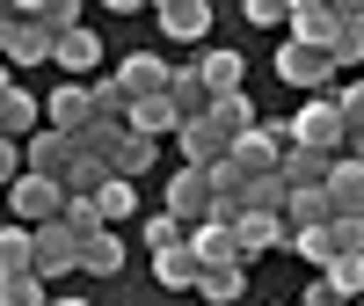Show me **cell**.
Masks as SVG:
<instances>
[{
    "label": "cell",
    "mask_w": 364,
    "mask_h": 306,
    "mask_svg": "<svg viewBox=\"0 0 364 306\" xmlns=\"http://www.w3.org/2000/svg\"><path fill=\"white\" fill-rule=\"evenodd\" d=\"M336 211H328V197L321 190H284V233L291 226H328Z\"/></svg>",
    "instance_id": "30"
},
{
    "label": "cell",
    "mask_w": 364,
    "mask_h": 306,
    "mask_svg": "<svg viewBox=\"0 0 364 306\" xmlns=\"http://www.w3.org/2000/svg\"><path fill=\"white\" fill-rule=\"evenodd\" d=\"M168 73H175V66H168L161 51H132L124 66H117V88H124L132 102H146V95H168Z\"/></svg>",
    "instance_id": "12"
},
{
    "label": "cell",
    "mask_w": 364,
    "mask_h": 306,
    "mask_svg": "<svg viewBox=\"0 0 364 306\" xmlns=\"http://www.w3.org/2000/svg\"><path fill=\"white\" fill-rule=\"evenodd\" d=\"M29 132H44V95H29V88H15L8 102H0V139H29Z\"/></svg>",
    "instance_id": "20"
},
{
    "label": "cell",
    "mask_w": 364,
    "mask_h": 306,
    "mask_svg": "<svg viewBox=\"0 0 364 306\" xmlns=\"http://www.w3.org/2000/svg\"><path fill=\"white\" fill-rule=\"evenodd\" d=\"M269 248H284V219H277V211H233V255L262 263Z\"/></svg>",
    "instance_id": "9"
},
{
    "label": "cell",
    "mask_w": 364,
    "mask_h": 306,
    "mask_svg": "<svg viewBox=\"0 0 364 306\" xmlns=\"http://www.w3.org/2000/svg\"><path fill=\"white\" fill-rule=\"evenodd\" d=\"M190 66H197V80H204V95H211V102H219V95H248V58H240V51L211 44V51L190 58Z\"/></svg>",
    "instance_id": "5"
},
{
    "label": "cell",
    "mask_w": 364,
    "mask_h": 306,
    "mask_svg": "<svg viewBox=\"0 0 364 306\" xmlns=\"http://www.w3.org/2000/svg\"><path fill=\"white\" fill-rule=\"evenodd\" d=\"M51 66H66V80H95V66H102V37L95 29H66V37L51 44Z\"/></svg>",
    "instance_id": "11"
},
{
    "label": "cell",
    "mask_w": 364,
    "mask_h": 306,
    "mask_svg": "<svg viewBox=\"0 0 364 306\" xmlns=\"http://www.w3.org/2000/svg\"><path fill=\"white\" fill-rule=\"evenodd\" d=\"M291 306H343V299L328 292V278H314V285H306V299H291Z\"/></svg>",
    "instance_id": "41"
},
{
    "label": "cell",
    "mask_w": 364,
    "mask_h": 306,
    "mask_svg": "<svg viewBox=\"0 0 364 306\" xmlns=\"http://www.w3.org/2000/svg\"><path fill=\"white\" fill-rule=\"evenodd\" d=\"M154 285H161V292H197V255H190V248L154 255Z\"/></svg>",
    "instance_id": "28"
},
{
    "label": "cell",
    "mask_w": 364,
    "mask_h": 306,
    "mask_svg": "<svg viewBox=\"0 0 364 306\" xmlns=\"http://www.w3.org/2000/svg\"><path fill=\"white\" fill-rule=\"evenodd\" d=\"M154 22H161V37H175V44H204L211 37V0H161Z\"/></svg>",
    "instance_id": "10"
},
{
    "label": "cell",
    "mask_w": 364,
    "mask_h": 306,
    "mask_svg": "<svg viewBox=\"0 0 364 306\" xmlns=\"http://www.w3.org/2000/svg\"><path fill=\"white\" fill-rule=\"evenodd\" d=\"M0 204L15 211V226L37 233V226H51L58 211H66V190H58V182H44V175H15L8 190H0Z\"/></svg>",
    "instance_id": "2"
},
{
    "label": "cell",
    "mask_w": 364,
    "mask_h": 306,
    "mask_svg": "<svg viewBox=\"0 0 364 306\" xmlns=\"http://www.w3.org/2000/svg\"><path fill=\"white\" fill-rule=\"evenodd\" d=\"M124 132H132V139H154V146H161V139H175V110H168V95L132 102V110H124Z\"/></svg>",
    "instance_id": "23"
},
{
    "label": "cell",
    "mask_w": 364,
    "mask_h": 306,
    "mask_svg": "<svg viewBox=\"0 0 364 306\" xmlns=\"http://www.w3.org/2000/svg\"><path fill=\"white\" fill-rule=\"evenodd\" d=\"M15 15H22V8H15ZM51 44H58L51 29L15 22V37H8V51H0V66H15V73H22V66H44V58H51Z\"/></svg>",
    "instance_id": "18"
},
{
    "label": "cell",
    "mask_w": 364,
    "mask_h": 306,
    "mask_svg": "<svg viewBox=\"0 0 364 306\" xmlns=\"http://www.w3.org/2000/svg\"><path fill=\"white\" fill-rule=\"evenodd\" d=\"M284 306H291V299H284Z\"/></svg>",
    "instance_id": "46"
},
{
    "label": "cell",
    "mask_w": 364,
    "mask_h": 306,
    "mask_svg": "<svg viewBox=\"0 0 364 306\" xmlns=\"http://www.w3.org/2000/svg\"><path fill=\"white\" fill-rule=\"evenodd\" d=\"M277 80L299 88V95H328V88H336V66H328V51L284 37V44H277Z\"/></svg>",
    "instance_id": "3"
},
{
    "label": "cell",
    "mask_w": 364,
    "mask_h": 306,
    "mask_svg": "<svg viewBox=\"0 0 364 306\" xmlns=\"http://www.w3.org/2000/svg\"><path fill=\"white\" fill-rule=\"evenodd\" d=\"M87 125H95L87 80H66V88H51V95H44V132H66V139H80Z\"/></svg>",
    "instance_id": "7"
},
{
    "label": "cell",
    "mask_w": 364,
    "mask_h": 306,
    "mask_svg": "<svg viewBox=\"0 0 364 306\" xmlns=\"http://www.w3.org/2000/svg\"><path fill=\"white\" fill-rule=\"evenodd\" d=\"M328 102H336V117H343V139H364V80H336Z\"/></svg>",
    "instance_id": "32"
},
{
    "label": "cell",
    "mask_w": 364,
    "mask_h": 306,
    "mask_svg": "<svg viewBox=\"0 0 364 306\" xmlns=\"http://www.w3.org/2000/svg\"><path fill=\"white\" fill-rule=\"evenodd\" d=\"M182 248L197 255V270H219V263H240V255H233V226H226V219H204V226H190V241H182Z\"/></svg>",
    "instance_id": "17"
},
{
    "label": "cell",
    "mask_w": 364,
    "mask_h": 306,
    "mask_svg": "<svg viewBox=\"0 0 364 306\" xmlns=\"http://www.w3.org/2000/svg\"><path fill=\"white\" fill-rule=\"evenodd\" d=\"M168 110H175V125H197V117L211 110V95H204L197 66H175V73H168Z\"/></svg>",
    "instance_id": "21"
},
{
    "label": "cell",
    "mask_w": 364,
    "mask_h": 306,
    "mask_svg": "<svg viewBox=\"0 0 364 306\" xmlns=\"http://www.w3.org/2000/svg\"><path fill=\"white\" fill-rule=\"evenodd\" d=\"M154 161H161V146H154V139H132V132H117V146L102 153V168H109L117 182H139Z\"/></svg>",
    "instance_id": "16"
},
{
    "label": "cell",
    "mask_w": 364,
    "mask_h": 306,
    "mask_svg": "<svg viewBox=\"0 0 364 306\" xmlns=\"http://www.w3.org/2000/svg\"><path fill=\"white\" fill-rule=\"evenodd\" d=\"M350 306H364V299H350Z\"/></svg>",
    "instance_id": "45"
},
{
    "label": "cell",
    "mask_w": 364,
    "mask_h": 306,
    "mask_svg": "<svg viewBox=\"0 0 364 306\" xmlns=\"http://www.w3.org/2000/svg\"><path fill=\"white\" fill-rule=\"evenodd\" d=\"M168 219H182V226H204L211 219V175H197V168H175L168 175Z\"/></svg>",
    "instance_id": "8"
},
{
    "label": "cell",
    "mask_w": 364,
    "mask_h": 306,
    "mask_svg": "<svg viewBox=\"0 0 364 306\" xmlns=\"http://www.w3.org/2000/svg\"><path fill=\"white\" fill-rule=\"evenodd\" d=\"M284 248H291L299 263H314V270H328V263L343 255V248H336V219H328V226H291V233H284Z\"/></svg>",
    "instance_id": "25"
},
{
    "label": "cell",
    "mask_w": 364,
    "mask_h": 306,
    "mask_svg": "<svg viewBox=\"0 0 364 306\" xmlns=\"http://www.w3.org/2000/svg\"><path fill=\"white\" fill-rule=\"evenodd\" d=\"M291 146H306V153H328V161H343V117H336V102H328V95H306V102H299V117H291Z\"/></svg>",
    "instance_id": "1"
},
{
    "label": "cell",
    "mask_w": 364,
    "mask_h": 306,
    "mask_svg": "<svg viewBox=\"0 0 364 306\" xmlns=\"http://www.w3.org/2000/svg\"><path fill=\"white\" fill-rule=\"evenodd\" d=\"M15 175H22V146H15V139H0V190H8Z\"/></svg>",
    "instance_id": "40"
},
{
    "label": "cell",
    "mask_w": 364,
    "mask_h": 306,
    "mask_svg": "<svg viewBox=\"0 0 364 306\" xmlns=\"http://www.w3.org/2000/svg\"><path fill=\"white\" fill-rule=\"evenodd\" d=\"M73 161H80V139H66V132H29V139H22V175L66 182Z\"/></svg>",
    "instance_id": "4"
},
{
    "label": "cell",
    "mask_w": 364,
    "mask_h": 306,
    "mask_svg": "<svg viewBox=\"0 0 364 306\" xmlns=\"http://www.w3.org/2000/svg\"><path fill=\"white\" fill-rule=\"evenodd\" d=\"M321 197H328V211H336V219H364V168L350 161V153H343L336 168H328Z\"/></svg>",
    "instance_id": "13"
},
{
    "label": "cell",
    "mask_w": 364,
    "mask_h": 306,
    "mask_svg": "<svg viewBox=\"0 0 364 306\" xmlns=\"http://www.w3.org/2000/svg\"><path fill=\"white\" fill-rule=\"evenodd\" d=\"M15 88H22V80H15V66H0V102H8V95H15Z\"/></svg>",
    "instance_id": "42"
},
{
    "label": "cell",
    "mask_w": 364,
    "mask_h": 306,
    "mask_svg": "<svg viewBox=\"0 0 364 306\" xmlns=\"http://www.w3.org/2000/svg\"><path fill=\"white\" fill-rule=\"evenodd\" d=\"M80 270H87V278H124V233H87L80 241Z\"/></svg>",
    "instance_id": "22"
},
{
    "label": "cell",
    "mask_w": 364,
    "mask_h": 306,
    "mask_svg": "<svg viewBox=\"0 0 364 306\" xmlns=\"http://www.w3.org/2000/svg\"><path fill=\"white\" fill-rule=\"evenodd\" d=\"M343 153H350V161H357V168H364V139H350V146H343Z\"/></svg>",
    "instance_id": "43"
},
{
    "label": "cell",
    "mask_w": 364,
    "mask_h": 306,
    "mask_svg": "<svg viewBox=\"0 0 364 306\" xmlns=\"http://www.w3.org/2000/svg\"><path fill=\"white\" fill-rule=\"evenodd\" d=\"M314 278H328V292L350 306V299H364V255H336L328 270H314Z\"/></svg>",
    "instance_id": "31"
},
{
    "label": "cell",
    "mask_w": 364,
    "mask_h": 306,
    "mask_svg": "<svg viewBox=\"0 0 364 306\" xmlns=\"http://www.w3.org/2000/svg\"><path fill=\"white\" fill-rule=\"evenodd\" d=\"M175 153H182V168H197V175H211V168L226 161V139H219V132H211L204 117H197V125H175Z\"/></svg>",
    "instance_id": "14"
},
{
    "label": "cell",
    "mask_w": 364,
    "mask_h": 306,
    "mask_svg": "<svg viewBox=\"0 0 364 306\" xmlns=\"http://www.w3.org/2000/svg\"><path fill=\"white\" fill-rule=\"evenodd\" d=\"M182 241H190V226H182V219H168V211H146V248H154V255L182 248Z\"/></svg>",
    "instance_id": "34"
},
{
    "label": "cell",
    "mask_w": 364,
    "mask_h": 306,
    "mask_svg": "<svg viewBox=\"0 0 364 306\" xmlns=\"http://www.w3.org/2000/svg\"><path fill=\"white\" fill-rule=\"evenodd\" d=\"M248 292V263H219V270H197V299L204 306H233Z\"/></svg>",
    "instance_id": "26"
},
{
    "label": "cell",
    "mask_w": 364,
    "mask_h": 306,
    "mask_svg": "<svg viewBox=\"0 0 364 306\" xmlns=\"http://www.w3.org/2000/svg\"><path fill=\"white\" fill-rule=\"evenodd\" d=\"M328 15H336V29H357L364 37V0H328Z\"/></svg>",
    "instance_id": "39"
},
{
    "label": "cell",
    "mask_w": 364,
    "mask_h": 306,
    "mask_svg": "<svg viewBox=\"0 0 364 306\" xmlns=\"http://www.w3.org/2000/svg\"><path fill=\"white\" fill-rule=\"evenodd\" d=\"M328 168H336L328 153H306V146H291L284 161H277V182H284V190H321V182H328Z\"/></svg>",
    "instance_id": "24"
},
{
    "label": "cell",
    "mask_w": 364,
    "mask_h": 306,
    "mask_svg": "<svg viewBox=\"0 0 364 306\" xmlns=\"http://www.w3.org/2000/svg\"><path fill=\"white\" fill-rule=\"evenodd\" d=\"M51 306H87V299H51Z\"/></svg>",
    "instance_id": "44"
},
{
    "label": "cell",
    "mask_w": 364,
    "mask_h": 306,
    "mask_svg": "<svg viewBox=\"0 0 364 306\" xmlns=\"http://www.w3.org/2000/svg\"><path fill=\"white\" fill-rule=\"evenodd\" d=\"M204 125H211V132H219V139L233 146V139H248V132L262 125V117H255V102H248V95H219V102L204 110Z\"/></svg>",
    "instance_id": "19"
},
{
    "label": "cell",
    "mask_w": 364,
    "mask_h": 306,
    "mask_svg": "<svg viewBox=\"0 0 364 306\" xmlns=\"http://www.w3.org/2000/svg\"><path fill=\"white\" fill-rule=\"evenodd\" d=\"M284 29H291V44L328 51V37H336V15H328V0H291V8H284Z\"/></svg>",
    "instance_id": "15"
},
{
    "label": "cell",
    "mask_w": 364,
    "mask_h": 306,
    "mask_svg": "<svg viewBox=\"0 0 364 306\" xmlns=\"http://www.w3.org/2000/svg\"><path fill=\"white\" fill-rule=\"evenodd\" d=\"M0 278H37L29 270V226H0Z\"/></svg>",
    "instance_id": "33"
},
{
    "label": "cell",
    "mask_w": 364,
    "mask_h": 306,
    "mask_svg": "<svg viewBox=\"0 0 364 306\" xmlns=\"http://www.w3.org/2000/svg\"><path fill=\"white\" fill-rule=\"evenodd\" d=\"M240 15H248L255 29H284V8H277V0H248V8H240Z\"/></svg>",
    "instance_id": "38"
},
{
    "label": "cell",
    "mask_w": 364,
    "mask_h": 306,
    "mask_svg": "<svg viewBox=\"0 0 364 306\" xmlns=\"http://www.w3.org/2000/svg\"><path fill=\"white\" fill-rule=\"evenodd\" d=\"M240 211H277V219H284V182L277 175H255L248 197H240Z\"/></svg>",
    "instance_id": "35"
},
{
    "label": "cell",
    "mask_w": 364,
    "mask_h": 306,
    "mask_svg": "<svg viewBox=\"0 0 364 306\" xmlns=\"http://www.w3.org/2000/svg\"><path fill=\"white\" fill-rule=\"evenodd\" d=\"M87 102H95V125H124V110H132V95L117 88V73H95V80H87Z\"/></svg>",
    "instance_id": "29"
},
{
    "label": "cell",
    "mask_w": 364,
    "mask_h": 306,
    "mask_svg": "<svg viewBox=\"0 0 364 306\" xmlns=\"http://www.w3.org/2000/svg\"><path fill=\"white\" fill-rule=\"evenodd\" d=\"M132 211H139V182H117V175H109L102 190H95V219H102V226L117 233V226L132 219Z\"/></svg>",
    "instance_id": "27"
},
{
    "label": "cell",
    "mask_w": 364,
    "mask_h": 306,
    "mask_svg": "<svg viewBox=\"0 0 364 306\" xmlns=\"http://www.w3.org/2000/svg\"><path fill=\"white\" fill-rule=\"evenodd\" d=\"M29 270H37V278H66V270H80V241L58 219L37 226V233H29Z\"/></svg>",
    "instance_id": "6"
},
{
    "label": "cell",
    "mask_w": 364,
    "mask_h": 306,
    "mask_svg": "<svg viewBox=\"0 0 364 306\" xmlns=\"http://www.w3.org/2000/svg\"><path fill=\"white\" fill-rule=\"evenodd\" d=\"M328 66H336V73L364 66V37H357V29H336V37H328Z\"/></svg>",
    "instance_id": "36"
},
{
    "label": "cell",
    "mask_w": 364,
    "mask_h": 306,
    "mask_svg": "<svg viewBox=\"0 0 364 306\" xmlns=\"http://www.w3.org/2000/svg\"><path fill=\"white\" fill-rule=\"evenodd\" d=\"M0 306H51L44 278H0Z\"/></svg>",
    "instance_id": "37"
}]
</instances>
